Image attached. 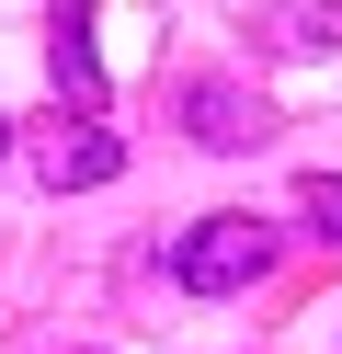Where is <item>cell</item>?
Listing matches in <instances>:
<instances>
[{"instance_id":"cell-6","label":"cell","mask_w":342,"mask_h":354,"mask_svg":"<svg viewBox=\"0 0 342 354\" xmlns=\"http://www.w3.org/2000/svg\"><path fill=\"white\" fill-rule=\"evenodd\" d=\"M296 206H308V217H319V229H331V240H342V171H308V183H296Z\"/></svg>"},{"instance_id":"cell-3","label":"cell","mask_w":342,"mask_h":354,"mask_svg":"<svg viewBox=\"0 0 342 354\" xmlns=\"http://www.w3.org/2000/svg\"><path fill=\"white\" fill-rule=\"evenodd\" d=\"M182 138L194 149H263V103L240 80H182Z\"/></svg>"},{"instance_id":"cell-4","label":"cell","mask_w":342,"mask_h":354,"mask_svg":"<svg viewBox=\"0 0 342 354\" xmlns=\"http://www.w3.org/2000/svg\"><path fill=\"white\" fill-rule=\"evenodd\" d=\"M46 69H57V103H103V57H91V0H57V46H46Z\"/></svg>"},{"instance_id":"cell-7","label":"cell","mask_w":342,"mask_h":354,"mask_svg":"<svg viewBox=\"0 0 342 354\" xmlns=\"http://www.w3.org/2000/svg\"><path fill=\"white\" fill-rule=\"evenodd\" d=\"M12 138H23V126H0V149H12Z\"/></svg>"},{"instance_id":"cell-5","label":"cell","mask_w":342,"mask_h":354,"mask_svg":"<svg viewBox=\"0 0 342 354\" xmlns=\"http://www.w3.org/2000/svg\"><path fill=\"white\" fill-rule=\"evenodd\" d=\"M285 57H342V0H308V12H285Z\"/></svg>"},{"instance_id":"cell-1","label":"cell","mask_w":342,"mask_h":354,"mask_svg":"<svg viewBox=\"0 0 342 354\" xmlns=\"http://www.w3.org/2000/svg\"><path fill=\"white\" fill-rule=\"evenodd\" d=\"M263 274H274V229L240 217V206L194 217V229L171 240V286H182V297H251Z\"/></svg>"},{"instance_id":"cell-2","label":"cell","mask_w":342,"mask_h":354,"mask_svg":"<svg viewBox=\"0 0 342 354\" xmlns=\"http://www.w3.org/2000/svg\"><path fill=\"white\" fill-rule=\"evenodd\" d=\"M23 160H35L46 194H91V183L126 171V138L103 126V103H57L46 126H23Z\"/></svg>"}]
</instances>
